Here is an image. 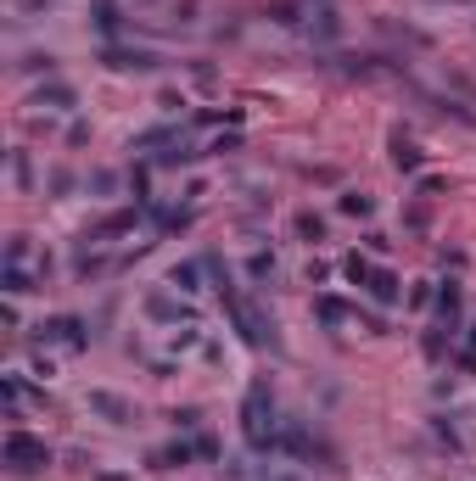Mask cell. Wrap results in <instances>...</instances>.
<instances>
[{"mask_svg": "<svg viewBox=\"0 0 476 481\" xmlns=\"http://www.w3.org/2000/svg\"><path fill=\"white\" fill-rule=\"evenodd\" d=\"M6 465H12L17 476H29V470H40V465H51V448L34 442V437H22V432H6Z\"/></svg>", "mask_w": 476, "mask_h": 481, "instance_id": "6da1fadb", "label": "cell"}, {"mask_svg": "<svg viewBox=\"0 0 476 481\" xmlns=\"http://www.w3.org/2000/svg\"><path fill=\"white\" fill-rule=\"evenodd\" d=\"M347 274H354V281H370V297H382V302H392V297H398V281H392L387 269H364V263L354 258V263H347Z\"/></svg>", "mask_w": 476, "mask_h": 481, "instance_id": "7a4b0ae2", "label": "cell"}, {"mask_svg": "<svg viewBox=\"0 0 476 481\" xmlns=\"http://www.w3.org/2000/svg\"><path fill=\"white\" fill-rule=\"evenodd\" d=\"M90 409H95V414H107L112 425H130V420H135V409H130L123 397H112V392H90Z\"/></svg>", "mask_w": 476, "mask_h": 481, "instance_id": "3957f363", "label": "cell"}]
</instances>
